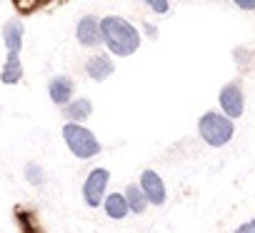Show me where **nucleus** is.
Masks as SVG:
<instances>
[{"label": "nucleus", "mask_w": 255, "mask_h": 233, "mask_svg": "<svg viewBox=\"0 0 255 233\" xmlns=\"http://www.w3.org/2000/svg\"><path fill=\"white\" fill-rule=\"evenodd\" d=\"M100 33H103V45L110 55L115 58H128L138 53L140 43H143V35L140 30L120 15H105L100 18Z\"/></svg>", "instance_id": "f257e3e1"}, {"label": "nucleus", "mask_w": 255, "mask_h": 233, "mask_svg": "<svg viewBox=\"0 0 255 233\" xmlns=\"http://www.w3.org/2000/svg\"><path fill=\"white\" fill-rule=\"evenodd\" d=\"M198 136L210 148H223L235 136V121H230L220 110H205L198 121Z\"/></svg>", "instance_id": "f03ea898"}, {"label": "nucleus", "mask_w": 255, "mask_h": 233, "mask_svg": "<svg viewBox=\"0 0 255 233\" xmlns=\"http://www.w3.org/2000/svg\"><path fill=\"white\" fill-rule=\"evenodd\" d=\"M63 141H65L68 151H70L78 161H90V158H95V156L103 151L98 136H95L90 128H85L83 123H70V121H68V123L63 126Z\"/></svg>", "instance_id": "7ed1b4c3"}, {"label": "nucleus", "mask_w": 255, "mask_h": 233, "mask_svg": "<svg viewBox=\"0 0 255 233\" xmlns=\"http://www.w3.org/2000/svg\"><path fill=\"white\" fill-rule=\"evenodd\" d=\"M108 186H110V171L108 168H93L88 173V178L83 181V201L88 208H98L103 206L105 196H108Z\"/></svg>", "instance_id": "20e7f679"}, {"label": "nucleus", "mask_w": 255, "mask_h": 233, "mask_svg": "<svg viewBox=\"0 0 255 233\" xmlns=\"http://www.w3.org/2000/svg\"><path fill=\"white\" fill-rule=\"evenodd\" d=\"M218 105H220V113H225L230 121L243 118V113H245V95H243L240 83H235V80L225 83L220 88V93H218Z\"/></svg>", "instance_id": "39448f33"}, {"label": "nucleus", "mask_w": 255, "mask_h": 233, "mask_svg": "<svg viewBox=\"0 0 255 233\" xmlns=\"http://www.w3.org/2000/svg\"><path fill=\"white\" fill-rule=\"evenodd\" d=\"M138 186L143 188V193H145V198H148L150 206H165V201H168V188H165V183H163V178H160L158 171L145 168V171L140 173V178H138Z\"/></svg>", "instance_id": "423d86ee"}, {"label": "nucleus", "mask_w": 255, "mask_h": 233, "mask_svg": "<svg viewBox=\"0 0 255 233\" xmlns=\"http://www.w3.org/2000/svg\"><path fill=\"white\" fill-rule=\"evenodd\" d=\"M75 38L83 48H98L103 45V33H100V18L83 15L75 25Z\"/></svg>", "instance_id": "0eeeda50"}, {"label": "nucleus", "mask_w": 255, "mask_h": 233, "mask_svg": "<svg viewBox=\"0 0 255 233\" xmlns=\"http://www.w3.org/2000/svg\"><path fill=\"white\" fill-rule=\"evenodd\" d=\"M113 70H115V63H113V55L110 53H95V55H90L85 60V73L95 83L108 80L113 75Z\"/></svg>", "instance_id": "6e6552de"}, {"label": "nucleus", "mask_w": 255, "mask_h": 233, "mask_svg": "<svg viewBox=\"0 0 255 233\" xmlns=\"http://www.w3.org/2000/svg\"><path fill=\"white\" fill-rule=\"evenodd\" d=\"M73 93H75V85H73V80H70L68 75H55V78H50V83H48V95H50V100H53L55 105L65 108V105L73 100Z\"/></svg>", "instance_id": "1a4fd4ad"}, {"label": "nucleus", "mask_w": 255, "mask_h": 233, "mask_svg": "<svg viewBox=\"0 0 255 233\" xmlns=\"http://www.w3.org/2000/svg\"><path fill=\"white\" fill-rule=\"evenodd\" d=\"M23 35H25V28L18 18L8 20L3 25V43H5V50L8 55H20V48H23Z\"/></svg>", "instance_id": "9d476101"}, {"label": "nucleus", "mask_w": 255, "mask_h": 233, "mask_svg": "<svg viewBox=\"0 0 255 233\" xmlns=\"http://www.w3.org/2000/svg\"><path fill=\"white\" fill-rule=\"evenodd\" d=\"M63 115H65L70 123H85L90 115H93V103H90V98H73V100L63 108Z\"/></svg>", "instance_id": "9b49d317"}, {"label": "nucleus", "mask_w": 255, "mask_h": 233, "mask_svg": "<svg viewBox=\"0 0 255 233\" xmlns=\"http://www.w3.org/2000/svg\"><path fill=\"white\" fill-rule=\"evenodd\" d=\"M103 211H105L108 218H113V221L128 218V213H130V206H128L125 193H108L105 201H103Z\"/></svg>", "instance_id": "f8f14e48"}, {"label": "nucleus", "mask_w": 255, "mask_h": 233, "mask_svg": "<svg viewBox=\"0 0 255 233\" xmlns=\"http://www.w3.org/2000/svg\"><path fill=\"white\" fill-rule=\"evenodd\" d=\"M123 193H125V198H128V206H130V213H135V216H143V213L150 208V203H148V198H145V193H143V188H140L138 183H128V188H125Z\"/></svg>", "instance_id": "ddd939ff"}, {"label": "nucleus", "mask_w": 255, "mask_h": 233, "mask_svg": "<svg viewBox=\"0 0 255 233\" xmlns=\"http://www.w3.org/2000/svg\"><path fill=\"white\" fill-rule=\"evenodd\" d=\"M20 80H23L20 55H8L3 70H0V83H3V85H15V83H20Z\"/></svg>", "instance_id": "4468645a"}, {"label": "nucleus", "mask_w": 255, "mask_h": 233, "mask_svg": "<svg viewBox=\"0 0 255 233\" xmlns=\"http://www.w3.org/2000/svg\"><path fill=\"white\" fill-rule=\"evenodd\" d=\"M25 178H28L30 186H43L48 176H45L43 166H38V163H28V166H25Z\"/></svg>", "instance_id": "2eb2a0df"}, {"label": "nucleus", "mask_w": 255, "mask_h": 233, "mask_svg": "<svg viewBox=\"0 0 255 233\" xmlns=\"http://www.w3.org/2000/svg\"><path fill=\"white\" fill-rule=\"evenodd\" d=\"M143 3H145L153 13H158V15H165V13L170 10V0H143Z\"/></svg>", "instance_id": "dca6fc26"}, {"label": "nucleus", "mask_w": 255, "mask_h": 233, "mask_svg": "<svg viewBox=\"0 0 255 233\" xmlns=\"http://www.w3.org/2000/svg\"><path fill=\"white\" fill-rule=\"evenodd\" d=\"M233 233H255V218H250V221H245V223H240Z\"/></svg>", "instance_id": "f3484780"}, {"label": "nucleus", "mask_w": 255, "mask_h": 233, "mask_svg": "<svg viewBox=\"0 0 255 233\" xmlns=\"http://www.w3.org/2000/svg\"><path fill=\"white\" fill-rule=\"evenodd\" d=\"M233 3H235L240 10H245V13H253V10H255V0H233Z\"/></svg>", "instance_id": "a211bd4d"}, {"label": "nucleus", "mask_w": 255, "mask_h": 233, "mask_svg": "<svg viewBox=\"0 0 255 233\" xmlns=\"http://www.w3.org/2000/svg\"><path fill=\"white\" fill-rule=\"evenodd\" d=\"M143 28H145V33H148V35H150V38H153V40H155V38H158V28H155V25H150V23H145V25H143Z\"/></svg>", "instance_id": "6ab92c4d"}]
</instances>
